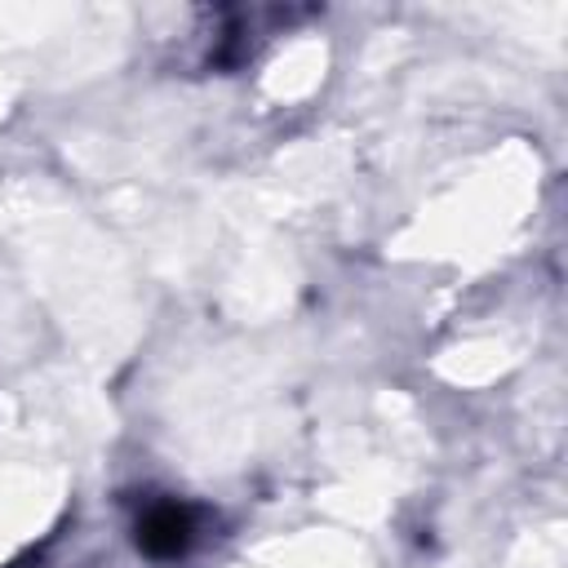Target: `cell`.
<instances>
[{
    "mask_svg": "<svg viewBox=\"0 0 568 568\" xmlns=\"http://www.w3.org/2000/svg\"><path fill=\"white\" fill-rule=\"evenodd\" d=\"M191 537H195V519H191V510L178 506V501H160V506H151V510L138 519V546H142L146 555H155V559L182 555V550L191 546Z\"/></svg>",
    "mask_w": 568,
    "mask_h": 568,
    "instance_id": "obj_1",
    "label": "cell"
}]
</instances>
